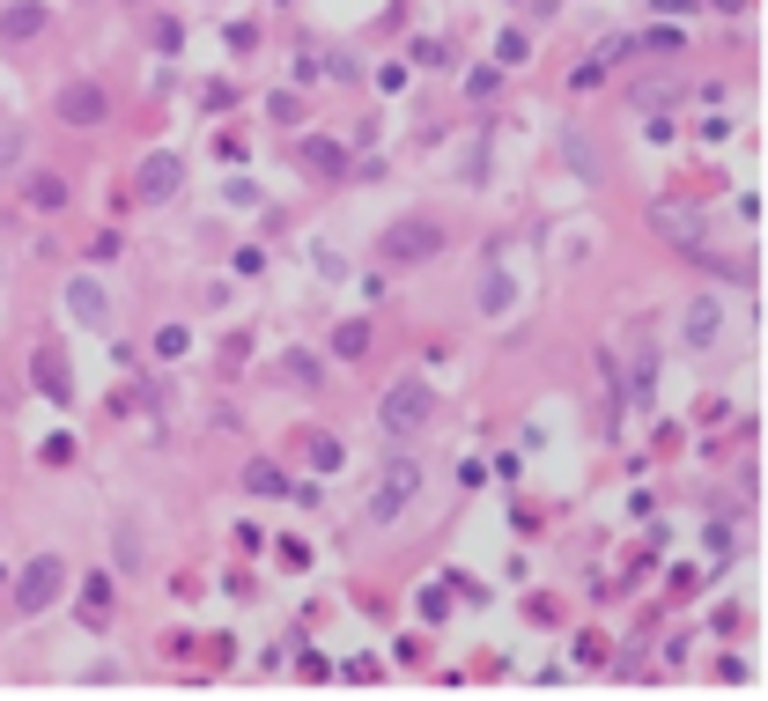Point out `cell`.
<instances>
[{
    "label": "cell",
    "instance_id": "cell-14",
    "mask_svg": "<svg viewBox=\"0 0 768 701\" xmlns=\"http://www.w3.org/2000/svg\"><path fill=\"white\" fill-rule=\"evenodd\" d=\"M650 222H658V229H666L680 251H702V215H694V207H672V199H658V207H650Z\"/></svg>",
    "mask_w": 768,
    "mask_h": 701
},
{
    "label": "cell",
    "instance_id": "cell-27",
    "mask_svg": "<svg viewBox=\"0 0 768 701\" xmlns=\"http://www.w3.org/2000/svg\"><path fill=\"white\" fill-rule=\"evenodd\" d=\"M340 435H311V465H318V473H340Z\"/></svg>",
    "mask_w": 768,
    "mask_h": 701
},
{
    "label": "cell",
    "instance_id": "cell-15",
    "mask_svg": "<svg viewBox=\"0 0 768 701\" xmlns=\"http://www.w3.org/2000/svg\"><path fill=\"white\" fill-rule=\"evenodd\" d=\"M296 163L311 170V177H347V170H355V163H347V148L340 141H318V133L296 141Z\"/></svg>",
    "mask_w": 768,
    "mask_h": 701
},
{
    "label": "cell",
    "instance_id": "cell-33",
    "mask_svg": "<svg viewBox=\"0 0 768 701\" xmlns=\"http://www.w3.org/2000/svg\"><path fill=\"white\" fill-rule=\"evenodd\" d=\"M643 45H650V52H666V60H672V52H688V37H680V30H672V23H658V30H650V37H643Z\"/></svg>",
    "mask_w": 768,
    "mask_h": 701
},
{
    "label": "cell",
    "instance_id": "cell-16",
    "mask_svg": "<svg viewBox=\"0 0 768 701\" xmlns=\"http://www.w3.org/2000/svg\"><path fill=\"white\" fill-rule=\"evenodd\" d=\"M325 347H333V363H363L370 355V317H340Z\"/></svg>",
    "mask_w": 768,
    "mask_h": 701
},
{
    "label": "cell",
    "instance_id": "cell-1",
    "mask_svg": "<svg viewBox=\"0 0 768 701\" xmlns=\"http://www.w3.org/2000/svg\"><path fill=\"white\" fill-rule=\"evenodd\" d=\"M429 421H436V385L429 377H392L385 399H377V435L385 443H414V435H429Z\"/></svg>",
    "mask_w": 768,
    "mask_h": 701
},
{
    "label": "cell",
    "instance_id": "cell-32",
    "mask_svg": "<svg viewBox=\"0 0 768 701\" xmlns=\"http://www.w3.org/2000/svg\"><path fill=\"white\" fill-rule=\"evenodd\" d=\"M422 621H451V598H444V583H422Z\"/></svg>",
    "mask_w": 768,
    "mask_h": 701
},
{
    "label": "cell",
    "instance_id": "cell-39",
    "mask_svg": "<svg viewBox=\"0 0 768 701\" xmlns=\"http://www.w3.org/2000/svg\"><path fill=\"white\" fill-rule=\"evenodd\" d=\"M126 8H141V0H126Z\"/></svg>",
    "mask_w": 768,
    "mask_h": 701
},
{
    "label": "cell",
    "instance_id": "cell-30",
    "mask_svg": "<svg viewBox=\"0 0 768 701\" xmlns=\"http://www.w3.org/2000/svg\"><path fill=\"white\" fill-rule=\"evenodd\" d=\"M119 251H126V237H119V229H97V237H89V259H97V267H111Z\"/></svg>",
    "mask_w": 768,
    "mask_h": 701
},
{
    "label": "cell",
    "instance_id": "cell-31",
    "mask_svg": "<svg viewBox=\"0 0 768 701\" xmlns=\"http://www.w3.org/2000/svg\"><path fill=\"white\" fill-rule=\"evenodd\" d=\"M370 82H377V89H385V97H399V89H407V60H385V67H377Z\"/></svg>",
    "mask_w": 768,
    "mask_h": 701
},
{
    "label": "cell",
    "instance_id": "cell-35",
    "mask_svg": "<svg viewBox=\"0 0 768 701\" xmlns=\"http://www.w3.org/2000/svg\"><path fill=\"white\" fill-rule=\"evenodd\" d=\"M281 569H311V547H303V539H281Z\"/></svg>",
    "mask_w": 768,
    "mask_h": 701
},
{
    "label": "cell",
    "instance_id": "cell-17",
    "mask_svg": "<svg viewBox=\"0 0 768 701\" xmlns=\"http://www.w3.org/2000/svg\"><path fill=\"white\" fill-rule=\"evenodd\" d=\"M281 385H296V391H318V385H325V363L311 355V347H289V355H281Z\"/></svg>",
    "mask_w": 768,
    "mask_h": 701
},
{
    "label": "cell",
    "instance_id": "cell-26",
    "mask_svg": "<svg viewBox=\"0 0 768 701\" xmlns=\"http://www.w3.org/2000/svg\"><path fill=\"white\" fill-rule=\"evenodd\" d=\"M502 74H510V67H473V74H466V97H473V104H488V97L502 89Z\"/></svg>",
    "mask_w": 768,
    "mask_h": 701
},
{
    "label": "cell",
    "instance_id": "cell-11",
    "mask_svg": "<svg viewBox=\"0 0 768 701\" xmlns=\"http://www.w3.org/2000/svg\"><path fill=\"white\" fill-rule=\"evenodd\" d=\"M75 591V613H82V628H104L111 621V605H119V583L104 576V569H89L82 583H67Z\"/></svg>",
    "mask_w": 768,
    "mask_h": 701
},
{
    "label": "cell",
    "instance_id": "cell-20",
    "mask_svg": "<svg viewBox=\"0 0 768 701\" xmlns=\"http://www.w3.org/2000/svg\"><path fill=\"white\" fill-rule=\"evenodd\" d=\"M245 495H267V503H273V495H289V473H281L273 459H251L245 465Z\"/></svg>",
    "mask_w": 768,
    "mask_h": 701
},
{
    "label": "cell",
    "instance_id": "cell-36",
    "mask_svg": "<svg viewBox=\"0 0 768 701\" xmlns=\"http://www.w3.org/2000/svg\"><path fill=\"white\" fill-rule=\"evenodd\" d=\"M311 267H318L325 281H340V273H347V267H340V251H325V244H318V251H311Z\"/></svg>",
    "mask_w": 768,
    "mask_h": 701
},
{
    "label": "cell",
    "instance_id": "cell-22",
    "mask_svg": "<svg viewBox=\"0 0 768 701\" xmlns=\"http://www.w3.org/2000/svg\"><path fill=\"white\" fill-rule=\"evenodd\" d=\"M155 363H185V355H193V325H155Z\"/></svg>",
    "mask_w": 768,
    "mask_h": 701
},
{
    "label": "cell",
    "instance_id": "cell-5",
    "mask_svg": "<svg viewBox=\"0 0 768 701\" xmlns=\"http://www.w3.org/2000/svg\"><path fill=\"white\" fill-rule=\"evenodd\" d=\"M52 119L67 126V133H97V126H111V89H104V82H89V74H75V82H60Z\"/></svg>",
    "mask_w": 768,
    "mask_h": 701
},
{
    "label": "cell",
    "instance_id": "cell-21",
    "mask_svg": "<svg viewBox=\"0 0 768 701\" xmlns=\"http://www.w3.org/2000/svg\"><path fill=\"white\" fill-rule=\"evenodd\" d=\"M407 67H458V45H451V37H414V52H407Z\"/></svg>",
    "mask_w": 768,
    "mask_h": 701
},
{
    "label": "cell",
    "instance_id": "cell-3",
    "mask_svg": "<svg viewBox=\"0 0 768 701\" xmlns=\"http://www.w3.org/2000/svg\"><path fill=\"white\" fill-rule=\"evenodd\" d=\"M67 583H75V569L60 554H30L15 576H8V591H15V613L23 621H37V613H52V605L67 598Z\"/></svg>",
    "mask_w": 768,
    "mask_h": 701
},
{
    "label": "cell",
    "instance_id": "cell-7",
    "mask_svg": "<svg viewBox=\"0 0 768 701\" xmlns=\"http://www.w3.org/2000/svg\"><path fill=\"white\" fill-rule=\"evenodd\" d=\"M60 303H67V317H75L82 333H111V289H104V281H97L89 267H82V273H67Z\"/></svg>",
    "mask_w": 768,
    "mask_h": 701
},
{
    "label": "cell",
    "instance_id": "cell-41",
    "mask_svg": "<svg viewBox=\"0 0 768 701\" xmlns=\"http://www.w3.org/2000/svg\"><path fill=\"white\" fill-rule=\"evenodd\" d=\"M215 8H223V0H215Z\"/></svg>",
    "mask_w": 768,
    "mask_h": 701
},
{
    "label": "cell",
    "instance_id": "cell-9",
    "mask_svg": "<svg viewBox=\"0 0 768 701\" xmlns=\"http://www.w3.org/2000/svg\"><path fill=\"white\" fill-rule=\"evenodd\" d=\"M45 30H52V8H45V0H8V8H0V45H8V52L37 45Z\"/></svg>",
    "mask_w": 768,
    "mask_h": 701
},
{
    "label": "cell",
    "instance_id": "cell-25",
    "mask_svg": "<svg viewBox=\"0 0 768 701\" xmlns=\"http://www.w3.org/2000/svg\"><path fill=\"white\" fill-rule=\"evenodd\" d=\"M289 82H296V89H318V82H325V52H318V45H303V52H296V67H289Z\"/></svg>",
    "mask_w": 768,
    "mask_h": 701
},
{
    "label": "cell",
    "instance_id": "cell-4",
    "mask_svg": "<svg viewBox=\"0 0 768 701\" xmlns=\"http://www.w3.org/2000/svg\"><path fill=\"white\" fill-rule=\"evenodd\" d=\"M422 459H407V451H392V459L377 465V487H370V525H399L407 517V503L422 495Z\"/></svg>",
    "mask_w": 768,
    "mask_h": 701
},
{
    "label": "cell",
    "instance_id": "cell-6",
    "mask_svg": "<svg viewBox=\"0 0 768 701\" xmlns=\"http://www.w3.org/2000/svg\"><path fill=\"white\" fill-rule=\"evenodd\" d=\"M177 193H185V155H177V148H149V155L133 163V199H141V207H171Z\"/></svg>",
    "mask_w": 768,
    "mask_h": 701
},
{
    "label": "cell",
    "instance_id": "cell-18",
    "mask_svg": "<svg viewBox=\"0 0 768 701\" xmlns=\"http://www.w3.org/2000/svg\"><path fill=\"white\" fill-rule=\"evenodd\" d=\"M510 303H518V281H510L502 267H488V273H480V317H502Z\"/></svg>",
    "mask_w": 768,
    "mask_h": 701
},
{
    "label": "cell",
    "instance_id": "cell-28",
    "mask_svg": "<svg viewBox=\"0 0 768 701\" xmlns=\"http://www.w3.org/2000/svg\"><path fill=\"white\" fill-rule=\"evenodd\" d=\"M628 97H636V104H650V111H658V104H680V82H636Z\"/></svg>",
    "mask_w": 768,
    "mask_h": 701
},
{
    "label": "cell",
    "instance_id": "cell-34",
    "mask_svg": "<svg viewBox=\"0 0 768 701\" xmlns=\"http://www.w3.org/2000/svg\"><path fill=\"white\" fill-rule=\"evenodd\" d=\"M177 37H185V30H177V15H155V52H163V60L177 52Z\"/></svg>",
    "mask_w": 768,
    "mask_h": 701
},
{
    "label": "cell",
    "instance_id": "cell-29",
    "mask_svg": "<svg viewBox=\"0 0 768 701\" xmlns=\"http://www.w3.org/2000/svg\"><path fill=\"white\" fill-rule=\"evenodd\" d=\"M524 52H532L524 45V30H502L496 37V67H524Z\"/></svg>",
    "mask_w": 768,
    "mask_h": 701
},
{
    "label": "cell",
    "instance_id": "cell-38",
    "mask_svg": "<svg viewBox=\"0 0 768 701\" xmlns=\"http://www.w3.org/2000/svg\"><path fill=\"white\" fill-rule=\"evenodd\" d=\"M710 8H717V15H739V8H746V0H710Z\"/></svg>",
    "mask_w": 768,
    "mask_h": 701
},
{
    "label": "cell",
    "instance_id": "cell-10",
    "mask_svg": "<svg viewBox=\"0 0 768 701\" xmlns=\"http://www.w3.org/2000/svg\"><path fill=\"white\" fill-rule=\"evenodd\" d=\"M562 163H570L576 185H606V148H598L584 126H562Z\"/></svg>",
    "mask_w": 768,
    "mask_h": 701
},
{
    "label": "cell",
    "instance_id": "cell-12",
    "mask_svg": "<svg viewBox=\"0 0 768 701\" xmlns=\"http://www.w3.org/2000/svg\"><path fill=\"white\" fill-rule=\"evenodd\" d=\"M30 377H37V391H45L52 407H75V377H67V355H60V347H37Z\"/></svg>",
    "mask_w": 768,
    "mask_h": 701
},
{
    "label": "cell",
    "instance_id": "cell-2",
    "mask_svg": "<svg viewBox=\"0 0 768 701\" xmlns=\"http://www.w3.org/2000/svg\"><path fill=\"white\" fill-rule=\"evenodd\" d=\"M444 244H451L444 215H399V222H385L377 251H385V267H429Z\"/></svg>",
    "mask_w": 768,
    "mask_h": 701
},
{
    "label": "cell",
    "instance_id": "cell-37",
    "mask_svg": "<svg viewBox=\"0 0 768 701\" xmlns=\"http://www.w3.org/2000/svg\"><path fill=\"white\" fill-rule=\"evenodd\" d=\"M296 672H303V679H333V665H325V650H303Z\"/></svg>",
    "mask_w": 768,
    "mask_h": 701
},
{
    "label": "cell",
    "instance_id": "cell-8",
    "mask_svg": "<svg viewBox=\"0 0 768 701\" xmlns=\"http://www.w3.org/2000/svg\"><path fill=\"white\" fill-rule=\"evenodd\" d=\"M724 339V295H688L680 303V355H710Z\"/></svg>",
    "mask_w": 768,
    "mask_h": 701
},
{
    "label": "cell",
    "instance_id": "cell-24",
    "mask_svg": "<svg viewBox=\"0 0 768 701\" xmlns=\"http://www.w3.org/2000/svg\"><path fill=\"white\" fill-rule=\"evenodd\" d=\"M658 391V355H636V377H628V407H650Z\"/></svg>",
    "mask_w": 768,
    "mask_h": 701
},
{
    "label": "cell",
    "instance_id": "cell-13",
    "mask_svg": "<svg viewBox=\"0 0 768 701\" xmlns=\"http://www.w3.org/2000/svg\"><path fill=\"white\" fill-rule=\"evenodd\" d=\"M15 185H23V207H37V215H60V207H67V177H60V170H23V177H15Z\"/></svg>",
    "mask_w": 768,
    "mask_h": 701
},
{
    "label": "cell",
    "instance_id": "cell-23",
    "mask_svg": "<svg viewBox=\"0 0 768 701\" xmlns=\"http://www.w3.org/2000/svg\"><path fill=\"white\" fill-rule=\"evenodd\" d=\"M267 119L273 126H303V89H267Z\"/></svg>",
    "mask_w": 768,
    "mask_h": 701
},
{
    "label": "cell",
    "instance_id": "cell-19",
    "mask_svg": "<svg viewBox=\"0 0 768 701\" xmlns=\"http://www.w3.org/2000/svg\"><path fill=\"white\" fill-rule=\"evenodd\" d=\"M23 155H30V126H0V185L23 177Z\"/></svg>",
    "mask_w": 768,
    "mask_h": 701
},
{
    "label": "cell",
    "instance_id": "cell-40",
    "mask_svg": "<svg viewBox=\"0 0 768 701\" xmlns=\"http://www.w3.org/2000/svg\"><path fill=\"white\" fill-rule=\"evenodd\" d=\"M0 583H8V569H0Z\"/></svg>",
    "mask_w": 768,
    "mask_h": 701
}]
</instances>
